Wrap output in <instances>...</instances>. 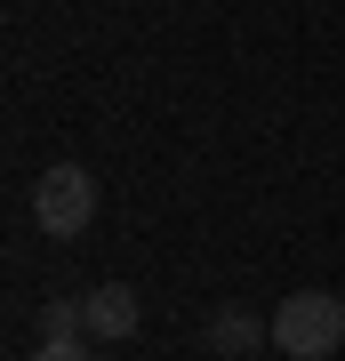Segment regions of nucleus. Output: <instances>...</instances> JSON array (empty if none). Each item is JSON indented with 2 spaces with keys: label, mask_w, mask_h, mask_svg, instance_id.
Instances as JSON below:
<instances>
[{
  "label": "nucleus",
  "mask_w": 345,
  "mask_h": 361,
  "mask_svg": "<svg viewBox=\"0 0 345 361\" xmlns=\"http://www.w3.org/2000/svg\"><path fill=\"white\" fill-rule=\"evenodd\" d=\"M80 305H89V337H97V345H113V337H128V329L145 322V313H137V289H128V281H104V289L80 297Z\"/></svg>",
  "instance_id": "obj_3"
},
{
  "label": "nucleus",
  "mask_w": 345,
  "mask_h": 361,
  "mask_svg": "<svg viewBox=\"0 0 345 361\" xmlns=\"http://www.w3.org/2000/svg\"><path fill=\"white\" fill-rule=\"evenodd\" d=\"M265 322H273V345H282L289 361H329V353L345 345V297H329V289H289Z\"/></svg>",
  "instance_id": "obj_1"
},
{
  "label": "nucleus",
  "mask_w": 345,
  "mask_h": 361,
  "mask_svg": "<svg viewBox=\"0 0 345 361\" xmlns=\"http://www.w3.org/2000/svg\"><path fill=\"white\" fill-rule=\"evenodd\" d=\"M40 322H49V337H80V329H89V305H80V297H49Z\"/></svg>",
  "instance_id": "obj_5"
},
{
  "label": "nucleus",
  "mask_w": 345,
  "mask_h": 361,
  "mask_svg": "<svg viewBox=\"0 0 345 361\" xmlns=\"http://www.w3.org/2000/svg\"><path fill=\"white\" fill-rule=\"evenodd\" d=\"M32 361H97V345H89V337H40Z\"/></svg>",
  "instance_id": "obj_6"
},
{
  "label": "nucleus",
  "mask_w": 345,
  "mask_h": 361,
  "mask_svg": "<svg viewBox=\"0 0 345 361\" xmlns=\"http://www.w3.org/2000/svg\"><path fill=\"white\" fill-rule=\"evenodd\" d=\"M265 337H273V322H257V313H241V305H217V313H209V353H257V345H265Z\"/></svg>",
  "instance_id": "obj_4"
},
{
  "label": "nucleus",
  "mask_w": 345,
  "mask_h": 361,
  "mask_svg": "<svg viewBox=\"0 0 345 361\" xmlns=\"http://www.w3.org/2000/svg\"><path fill=\"white\" fill-rule=\"evenodd\" d=\"M32 225L49 233V241H80V233L97 225V177L80 161H49L32 177Z\"/></svg>",
  "instance_id": "obj_2"
}]
</instances>
